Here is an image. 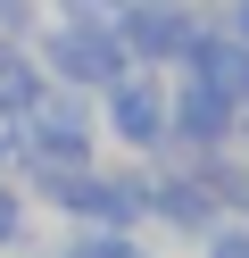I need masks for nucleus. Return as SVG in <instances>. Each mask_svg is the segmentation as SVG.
Here are the masks:
<instances>
[{
    "instance_id": "obj_1",
    "label": "nucleus",
    "mask_w": 249,
    "mask_h": 258,
    "mask_svg": "<svg viewBox=\"0 0 249 258\" xmlns=\"http://www.w3.org/2000/svg\"><path fill=\"white\" fill-rule=\"evenodd\" d=\"M175 125H183V142H191V150L208 158V150H224V142H241V100L191 75V84L175 92Z\"/></svg>"
},
{
    "instance_id": "obj_7",
    "label": "nucleus",
    "mask_w": 249,
    "mask_h": 258,
    "mask_svg": "<svg viewBox=\"0 0 249 258\" xmlns=\"http://www.w3.org/2000/svg\"><path fill=\"white\" fill-rule=\"evenodd\" d=\"M241 142H249V92H241Z\"/></svg>"
},
{
    "instance_id": "obj_5",
    "label": "nucleus",
    "mask_w": 249,
    "mask_h": 258,
    "mask_svg": "<svg viewBox=\"0 0 249 258\" xmlns=\"http://www.w3.org/2000/svg\"><path fill=\"white\" fill-rule=\"evenodd\" d=\"M199 250H208V258H249V217H241V208H224V217L199 233Z\"/></svg>"
},
{
    "instance_id": "obj_4",
    "label": "nucleus",
    "mask_w": 249,
    "mask_h": 258,
    "mask_svg": "<svg viewBox=\"0 0 249 258\" xmlns=\"http://www.w3.org/2000/svg\"><path fill=\"white\" fill-rule=\"evenodd\" d=\"M116 125H125L133 142H158L166 134V92L158 84H125V92H116Z\"/></svg>"
},
{
    "instance_id": "obj_6",
    "label": "nucleus",
    "mask_w": 249,
    "mask_h": 258,
    "mask_svg": "<svg viewBox=\"0 0 249 258\" xmlns=\"http://www.w3.org/2000/svg\"><path fill=\"white\" fill-rule=\"evenodd\" d=\"M224 25H232V34L249 42V0H232V17H224Z\"/></svg>"
},
{
    "instance_id": "obj_3",
    "label": "nucleus",
    "mask_w": 249,
    "mask_h": 258,
    "mask_svg": "<svg viewBox=\"0 0 249 258\" xmlns=\"http://www.w3.org/2000/svg\"><path fill=\"white\" fill-rule=\"evenodd\" d=\"M208 34V17H191V9H175V0H158L141 17V50L149 58H191V42Z\"/></svg>"
},
{
    "instance_id": "obj_2",
    "label": "nucleus",
    "mask_w": 249,
    "mask_h": 258,
    "mask_svg": "<svg viewBox=\"0 0 249 258\" xmlns=\"http://www.w3.org/2000/svg\"><path fill=\"white\" fill-rule=\"evenodd\" d=\"M183 67H191L199 84H216V92H232V100H241V92H249V42L232 34V25H208V34L191 42V58H183Z\"/></svg>"
}]
</instances>
